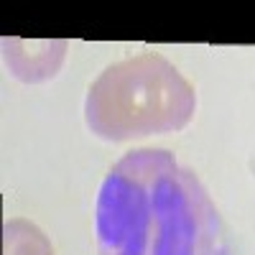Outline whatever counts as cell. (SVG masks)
Masks as SVG:
<instances>
[{
    "label": "cell",
    "instance_id": "6da1fadb",
    "mask_svg": "<svg viewBox=\"0 0 255 255\" xmlns=\"http://www.w3.org/2000/svg\"><path fill=\"white\" fill-rule=\"evenodd\" d=\"M97 255H227L217 207L163 148L128 151L97 197Z\"/></svg>",
    "mask_w": 255,
    "mask_h": 255
},
{
    "label": "cell",
    "instance_id": "7a4b0ae2",
    "mask_svg": "<svg viewBox=\"0 0 255 255\" xmlns=\"http://www.w3.org/2000/svg\"><path fill=\"white\" fill-rule=\"evenodd\" d=\"M197 110L194 87L161 54H138L110 64L87 92L84 123L102 140H133L174 133Z\"/></svg>",
    "mask_w": 255,
    "mask_h": 255
},
{
    "label": "cell",
    "instance_id": "3957f363",
    "mask_svg": "<svg viewBox=\"0 0 255 255\" xmlns=\"http://www.w3.org/2000/svg\"><path fill=\"white\" fill-rule=\"evenodd\" d=\"M69 44L64 38H3L5 64L20 82H46L59 74Z\"/></svg>",
    "mask_w": 255,
    "mask_h": 255
},
{
    "label": "cell",
    "instance_id": "277c9868",
    "mask_svg": "<svg viewBox=\"0 0 255 255\" xmlns=\"http://www.w3.org/2000/svg\"><path fill=\"white\" fill-rule=\"evenodd\" d=\"M3 255H54V248L33 222L8 220L3 225Z\"/></svg>",
    "mask_w": 255,
    "mask_h": 255
}]
</instances>
